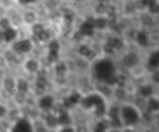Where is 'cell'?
Returning <instances> with one entry per match:
<instances>
[{
	"mask_svg": "<svg viewBox=\"0 0 159 132\" xmlns=\"http://www.w3.org/2000/svg\"><path fill=\"white\" fill-rule=\"evenodd\" d=\"M142 129H137L134 128H124L123 131L122 132H142Z\"/></svg>",
	"mask_w": 159,
	"mask_h": 132,
	"instance_id": "37",
	"label": "cell"
},
{
	"mask_svg": "<svg viewBox=\"0 0 159 132\" xmlns=\"http://www.w3.org/2000/svg\"><path fill=\"white\" fill-rule=\"evenodd\" d=\"M58 124L61 126H68L71 122V119L67 112H61L59 117H58Z\"/></svg>",
	"mask_w": 159,
	"mask_h": 132,
	"instance_id": "22",
	"label": "cell"
},
{
	"mask_svg": "<svg viewBox=\"0 0 159 132\" xmlns=\"http://www.w3.org/2000/svg\"><path fill=\"white\" fill-rule=\"evenodd\" d=\"M120 117L124 128L142 129L143 113L133 103H125L120 108Z\"/></svg>",
	"mask_w": 159,
	"mask_h": 132,
	"instance_id": "1",
	"label": "cell"
},
{
	"mask_svg": "<svg viewBox=\"0 0 159 132\" xmlns=\"http://www.w3.org/2000/svg\"><path fill=\"white\" fill-rule=\"evenodd\" d=\"M10 19L11 23H12L15 26H19L21 23V20L20 17L16 14H14L12 15V16L10 17V19Z\"/></svg>",
	"mask_w": 159,
	"mask_h": 132,
	"instance_id": "33",
	"label": "cell"
},
{
	"mask_svg": "<svg viewBox=\"0 0 159 132\" xmlns=\"http://www.w3.org/2000/svg\"><path fill=\"white\" fill-rule=\"evenodd\" d=\"M2 32L3 31H2L0 28V41L1 40H2Z\"/></svg>",
	"mask_w": 159,
	"mask_h": 132,
	"instance_id": "44",
	"label": "cell"
},
{
	"mask_svg": "<svg viewBox=\"0 0 159 132\" xmlns=\"http://www.w3.org/2000/svg\"><path fill=\"white\" fill-rule=\"evenodd\" d=\"M11 49L19 57L23 56L32 51L33 49L32 42L30 39L19 40L13 43Z\"/></svg>",
	"mask_w": 159,
	"mask_h": 132,
	"instance_id": "6",
	"label": "cell"
},
{
	"mask_svg": "<svg viewBox=\"0 0 159 132\" xmlns=\"http://www.w3.org/2000/svg\"><path fill=\"white\" fill-rule=\"evenodd\" d=\"M39 63L33 58L26 59L23 64L24 70L29 74H34L39 70Z\"/></svg>",
	"mask_w": 159,
	"mask_h": 132,
	"instance_id": "15",
	"label": "cell"
},
{
	"mask_svg": "<svg viewBox=\"0 0 159 132\" xmlns=\"http://www.w3.org/2000/svg\"><path fill=\"white\" fill-rule=\"evenodd\" d=\"M16 91L15 95H16L19 98L23 97L26 95L30 89V84L28 81L21 77L16 78Z\"/></svg>",
	"mask_w": 159,
	"mask_h": 132,
	"instance_id": "11",
	"label": "cell"
},
{
	"mask_svg": "<svg viewBox=\"0 0 159 132\" xmlns=\"http://www.w3.org/2000/svg\"><path fill=\"white\" fill-rule=\"evenodd\" d=\"M16 78L11 75H6L2 79V86L5 92L10 96H14L16 91Z\"/></svg>",
	"mask_w": 159,
	"mask_h": 132,
	"instance_id": "10",
	"label": "cell"
},
{
	"mask_svg": "<svg viewBox=\"0 0 159 132\" xmlns=\"http://www.w3.org/2000/svg\"><path fill=\"white\" fill-rule=\"evenodd\" d=\"M80 99V95L77 92L74 93L69 97L64 99L63 106L67 109H70L79 103Z\"/></svg>",
	"mask_w": 159,
	"mask_h": 132,
	"instance_id": "17",
	"label": "cell"
},
{
	"mask_svg": "<svg viewBox=\"0 0 159 132\" xmlns=\"http://www.w3.org/2000/svg\"><path fill=\"white\" fill-rule=\"evenodd\" d=\"M117 94L118 97L120 100H124L127 97V92L122 88H120L118 90Z\"/></svg>",
	"mask_w": 159,
	"mask_h": 132,
	"instance_id": "36",
	"label": "cell"
},
{
	"mask_svg": "<svg viewBox=\"0 0 159 132\" xmlns=\"http://www.w3.org/2000/svg\"><path fill=\"white\" fill-rule=\"evenodd\" d=\"M46 123L50 128H55L58 124V117L54 115L49 114L46 118Z\"/></svg>",
	"mask_w": 159,
	"mask_h": 132,
	"instance_id": "24",
	"label": "cell"
},
{
	"mask_svg": "<svg viewBox=\"0 0 159 132\" xmlns=\"http://www.w3.org/2000/svg\"><path fill=\"white\" fill-rule=\"evenodd\" d=\"M148 81L159 89V69L148 72Z\"/></svg>",
	"mask_w": 159,
	"mask_h": 132,
	"instance_id": "23",
	"label": "cell"
},
{
	"mask_svg": "<svg viewBox=\"0 0 159 132\" xmlns=\"http://www.w3.org/2000/svg\"><path fill=\"white\" fill-rule=\"evenodd\" d=\"M111 132H122L120 131H119V130H114V131H112Z\"/></svg>",
	"mask_w": 159,
	"mask_h": 132,
	"instance_id": "45",
	"label": "cell"
},
{
	"mask_svg": "<svg viewBox=\"0 0 159 132\" xmlns=\"http://www.w3.org/2000/svg\"><path fill=\"white\" fill-rule=\"evenodd\" d=\"M84 35L82 34V32L80 31L79 32H77L75 34L74 37L75 38V40H82L84 37Z\"/></svg>",
	"mask_w": 159,
	"mask_h": 132,
	"instance_id": "38",
	"label": "cell"
},
{
	"mask_svg": "<svg viewBox=\"0 0 159 132\" xmlns=\"http://www.w3.org/2000/svg\"><path fill=\"white\" fill-rule=\"evenodd\" d=\"M36 132H47L44 128L43 127H39L36 130Z\"/></svg>",
	"mask_w": 159,
	"mask_h": 132,
	"instance_id": "43",
	"label": "cell"
},
{
	"mask_svg": "<svg viewBox=\"0 0 159 132\" xmlns=\"http://www.w3.org/2000/svg\"><path fill=\"white\" fill-rule=\"evenodd\" d=\"M11 27V22L9 19L3 18L0 19V28L3 30H5Z\"/></svg>",
	"mask_w": 159,
	"mask_h": 132,
	"instance_id": "28",
	"label": "cell"
},
{
	"mask_svg": "<svg viewBox=\"0 0 159 132\" xmlns=\"http://www.w3.org/2000/svg\"><path fill=\"white\" fill-rule=\"evenodd\" d=\"M32 31L35 36H37L44 30L43 27L41 24H35L33 26Z\"/></svg>",
	"mask_w": 159,
	"mask_h": 132,
	"instance_id": "31",
	"label": "cell"
},
{
	"mask_svg": "<svg viewBox=\"0 0 159 132\" xmlns=\"http://www.w3.org/2000/svg\"><path fill=\"white\" fill-rule=\"evenodd\" d=\"M48 82L45 77L41 76L39 77L35 82V91L38 93L44 92L47 85Z\"/></svg>",
	"mask_w": 159,
	"mask_h": 132,
	"instance_id": "20",
	"label": "cell"
},
{
	"mask_svg": "<svg viewBox=\"0 0 159 132\" xmlns=\"http://www.w3.org/2000/svg\"><path fill=\"white\" fill-rule=\"evenodd\" d=\"M79 51L80 55L84 56L90 60L93 59L96 55L94 51L90 49L87 45H81L80 47Z\"/></svg>",
	"mask_w": 159,
	"mask_h": 132,
	"instance_id": "19",
	"label": "cell"
},
{
	"mask_svg": "<svg viewBox=\"0 0 159 132\" xmlns=\"http://www.w3.org/2000/svg\"><path fill=\"white\" fill-rule=\"evenodd\" d=\"M18 1L21 4H27L29 3L34 2L36 0H18Z\"/></svg>",
	"mask_w": 159,
	"mask_h": 132,
	"instance_id": "41",
	"label": "cell"
},
{
	"mask_svg": "<svg viewBox=\"0 0 159 132\" xmlns=\"http://www.w3.org/2000/svg\"><path fill=\"white\" fill-rule=\"evenodd\" d=\"M60 132H75L74 130L71 127L66 126L63 128Z\"/></svg>",
	"mask_w": 159,
	"mask_h": 132,
	"instance_id": "40",
	"label": "cell"
},
{
	"mask_svg": "<svg viewBox=\"0 0 159 132\" xmlns=\"http://www.w3.org/2000/svg\"><path fill=\"white\" fill-rule=\"evenodd\" d=\"M24 19L27 24H32L35 20V16L32 12H27L25 13Z\"/></svg>",
	"mask_w": 159,
	"mask_h": 132,
	"instance_id": "26",
	"label": "cell"
},
{
	"mask_svg": "<svg viewBox=\"0 0 159 132\" xmlns=\"http://www.w3.org/2000/svg\"><path fill=\"white\" fill-rule=\"evenodd\" d=\"M97 9H98V12H99V13H103L105 11V6H104L103 5H101V6L98 7Z\"/></svg>",
	"mask_w": 159,
	"mask_h": 132,
	"instance_id": "42",
	"label": "cell"
},
{
	"mask_svg": "<svg viewBox=\"0 0 159 132\" xmlns=\"http://www.w3.org/2000/svg\"><path fill=\"white\" fill-rule=\"evenodd\" d=\"M81 104L86 109H93L96 117H103L106 112V105L104 100L101 96L97 94H93L86 96L81 100Z\"/></svg>",
	"mask_w": 159,
	"mask_h": 132,
	"instance_id": "2",
	"label": "cell"
},
{
	"mask_svg": "<svg viewBox=\"0 0 159 132\" xmlns=\"http://www.w3.org/2000/svg\"><path fill=\"white\" fill-rule=\"evenodd\" d=\"M107 45L114 50L116 49L117 50H120L123 49L125 45L124 41L121 39L114 37L109 38Z\"/></svg>",
	"mask_w": 159,
	"mask_h": 132,
	"instance_id": "18",
	"label": "cell"
},
{
	"mask_svg": "<svg viewBox=\"0 0 159 132\" xmlns=\"http://www.w3.org/2000/svg\"><path fill=\"white\" fill-rule=\"evenodd\" d=\"M36 37H37L39 40L42 41H45L49 39V34L47 32L44 30Z\"/></svg>",
	"mask_w": 159,
	"mask_h": 132,
	"instance_id": "35",
	"label": "cell"
},
{
	"mask_svg": "<svg viewBox=\"0 0 159 132\" xmlns=\"http://www.w3.org/2000/svg\"><path fill=\"white\" fill-rule=\"evenodd\" d=\"M106 25V20L103 18H98L97 19H94V27H96L100 29H102L105 28Z\"/></svg>",
	"mask_w": 159,
	"mask_h": 132,
	"instance_id": "30",
	"label": "cell"
},
{
	"mask_svg": "<svg viewBox=\"0 0 159 132\" xmlns=\"http://www.w3.org/2000/svg\"><path fill=\"white\" fill-rule=\"evenodd\" d=\"M159 89L149 81L140 83L136 88V96L147 100L149 97L159 94Z\"/></svg>",
	"mask_w": 159,
	"mask_h": 132,
	"instance_id": "4",
	"label": "cell"
},
{
	"mask_svg": "<svg viewBox=\"0 0 159 132\" xmlns=\"http://www.w3.org/2000/svg\"><path fill=\"white\" fill-rule=\"evenodd\" d=\"M54 98L50 95L45 96L39 99L38 106L39 108L43 111H47L50 110L54 105Z\"/></svg>",
	"mask_w": 159,
	"mask_h": 132,
	"instance_id": "14",
	"label": "cell"
},
{
	"mask_svg": "<svg viewBox=\"0 0 159 132\" xmlns=\"http://www.w3.org/2000/svg\"><path fill=\"white\" fill-rule=\"evenodd\" d=\"M65 22L66 24H68V25H69V24H70L71 23H72L73 21L72 17L71 16H70V15H65Z\"/></svg>",
	"mask_w": 159,
	"mask_h": 132,
	"instance_id": "39",
	"label": "cell"
},
{
	"mask_svg": "<svg viewBox=\"0 0 159 132\" xmlns=\"http://www.w3.org/2000/svg\"><path fill=\"white\" fill-rule=\"evenodd\" d=\"M8 109L7 107L2 103H0V119L3 118L7 115Z\"/></svg>",
	"mask_w": 159,
	"mask_h": 132,
	"instance_id": "34",
	"label": "cell"
},
{
	"mask_svg": "<svg viewBox=\"0 0 159 132\" xmlns=\"http://www.w3.org/2000/svg\"><path fill=\"white\" fill-rule=\"evenodd\" d=\"M49 52L59 53L60 49V45L58 41L53 40L50 42L49 44Z\"/></svg>",
	"mask_w": 159,
	"mask_h": 132,
	"instance_id": "27",
	"label": "cell"
},
{
	"mask_svg": "<svg viewBox=\"0 0 159 132\" xmlns=\"http://www.w3.org/2000/svg\"><path fill=\"white\" fill-rule=\"evenodd\" d=\"M122 63L124 67L133 70L143 65L141 53L137 49H133L127 52L122 57Z\"/></svg>",
	"mask_w": 159,
	"mask_h": 132,
	"instance_id": "3",
	"label": "cell"
},
{
	"mask_svg": "<svg viewBox=\"0 0 159 132\" xmlns=\"http://www.w3.org/2000/svg\"><path fill=\"white\" fill-rule=\"evenodd\" d=\"M56 71L57 74L60 77L64 76L67 71V67L65 64L59 63L56 66Z\"/></svg>",
	"mask_w": 159,
	"mask_h": 132,
	"instance_id": "25",
	"label": "cell"
},
{
	"mask_svg": "<svg viewBox=\"0 0 159 132\" xmlns=\"http://www.w3.org/2000/svg\"><path fill=\"white\" fill-rule=\"evenodd\" d=\"M144 66L148 72L159 69V46L154 47L146 53Z\"/></svg>",
	"mask_w": 159,
	"mask_h": 132,
	"instance_id": "5",
	"label": "cell"
},
{
	"mask_svg": "<svg viewBox=\"0 0 159 132\" xmlns=\"http://www.w3.org/2000/svg\"><path fill=\"white\" fill-rule=\"evenodd\" d=\"M95 66L97 76L100 78L106 80L108 77L114 74V64L109 60H102L99 61Z\"/></svg>",
	"mask_w": 159,
	"mask_h": 132,
	"instance_id": "8",
	"label": "cell"
},
{
	"mask_svg": "<svg viewBox=\"0 0 159 132\" xmlns=\"http://www.w3.org/2000/svg\"><path fill=\"white\" fill-rule=\"evenodd\" d=\"M94 19L90 18L80 27V31L84 36H91L94 33Z\"/></svg>",
	"mask_w": 159,
	"mask_h": 132,
	"instance_id": "16",
	"label": "cell"
},
{
	"mask_svg": "<svg viewBox=\"0 0 159 132\" xmlns=\"http://www.w3.org/2000/svg\"><path fill=\"white\" fill-rule=\"evenodd\" d=\"M2 54L4 56L7 64L17 63L18 57L19 56L13 52L12 49H10L5 51Z\"/></svg>",
	"mask_w": 159,
	"mask_h": 132,
	"instance_id": "21",
	"label": "cell"
},
{
	"mask_svg": "<svg viewBox=\"0 0 159 132\" xmlns=\"http://www.w3.org/2000/svg\"><path fill=\"white\" fill-rule=\"evenodd\" d=\"M59 58L58 53L49 52L48 56V59L50 63H55L57 61Z\"/></svg>",
	"mask_w": 159,
	"mask_h": 132,
	"instance_id": "32",
	"label": "cell"
},
{
	"mask_svg": "<svg viewBox=\"0 0 159 132\" xmlns=\"http://www.w3.org/2000/svg\"><path fill=\"white\" fill-rule=\"evenodd\" d=\"M158 96H159V94H158Z\"/></svg>",
	"mask_w": 159,
	"mask_h": 132,
	"instance_id": "47",
	"label": "cell"
},
{
	"mask_svg": "<svg viewBox=\"0 0 159 132\" xmlns=\"http://www.w3.org/2000/svg\"><path fill=\"white\" fill-rule=\"evenodd\" d=\"M159 112L158 95L153 96L146 100L145 105L143 113L149 116H154Z\"/></svg>",
	"mask_w": 159,
	"mask_h": 132,
	"instance_id": "9",
	"label": "cell"
},
{
	"mask_svg": "<svg viewBox=\"0 0 159 132\" xmlns=\"http://www.w3.org/2000/svg\"><path fill=\"white\" fill-rule=\"evenodd\" d=\"M107 125L103 121L98 122L94 127V132H106Z\"/></svg>",
	"mask_w": 159,
	"mask_h": 132,
	"instance_id": "29",
	"label": "cell"
},
{
	"mask_svg": "<svg viewBox=\"0 0 159 132\" xmlns=\"http://www.w3.org/2000/svg\"><path fill=\"white\" fill-rule=\"evenodd\" d=\"M109 117L111 120V124L115 128L123 127L122 122L120 117V108L113 107L110 109L109 111Z\"/></svg>",
	"mask_w": 159,
	"mask_h": 132,
	"instance_id": "12",
	"label": "cell"
},
{
	"mask_svg": "<svg viewBox=\"0 0 159 132\" xmlns=\"http://www.w3.org/2000/svg\"><path fill=\"white\" fill-rule=\"evenodd\" d=\"M2 70V68H1V66H0V72H1V70Z\"/></svg>",
	"mask_w": 159,
	"mask_h": 132,
	"instance_id": "46",
	"label": "cell"
},
{
	"mask_svg": "<svg viewBox=\"0 0 159 132\" xmlns=\"http://www.w3.org/2000/svg\"><path fill=\"white\" fill-rule=\"evenodd\" d=\"M9 132H34L31 121L26 117H20L15 121Z\"/></svg>",
	"mask_w": 159,
	"mask_h": 132,
	"instance_id": "7",
	"label": "cell"
},
{
	"mask_svg": "<svg viewBox=\"0 0 159 132\" xmlns=\"http://www.w3.org/2000/svg\"><path fill=\"white\" fill-rule=\"evenodd\" d=\"M18 32L17 30L12 27L3 31L2 40L5 43L9 44L14 43L17 38Z\"/></svg>",
	"mask_w": 159,
	"mask_h": 132,
	"instance_id": "13",
	"label": "cell"
}]
</instances>
